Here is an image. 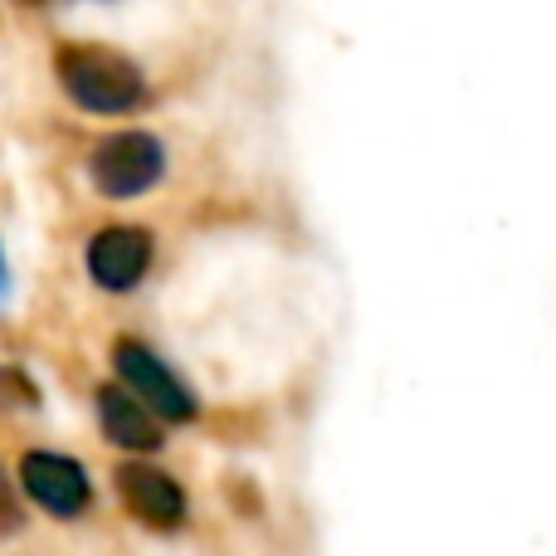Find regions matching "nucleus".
<instances>
[{"label": "nucleus", "mask_w": 556, "mask_h": 556, "mask_svg": "<svg viewBox=\"0 0 556 556\" xmlns=\"http://www.w3.org/2000/svg\"><path fill=\"white\" fill-rule=\"evenodd\" d=\"M59 78H64L68 98L88 113H127L142 98V74L132 59L103 45H64L59 49Z\"/></svg>", "instance_id": "obj_1"}, {"label": "nucleus", "mask_w": 556, "mask_h": 556, "mask_svg": "<svg viewBox=\"0 0 556 556\" xmlns=\"http://www.w3.org/2000/svg\"><path fill=\"white\" fill-rule=\"evenodd\" d=\"M162 166H166V152H162V142H156V137L117 132V137H108V142L93 147L88 172H93V186L103 195L127 201V195L152 191V186L162 181Z\"/></svg>", "instance_id": "obj_2"}, {"label": "nucleus", "mask_w": 556, "mask_h": 556, "mask_svg": "<svg viewBox=\"0 0 556 556\" xmlns=\"http://www.w3.org/2000/svg\"><path fill=\"white\" fill-rule=\"evenodd\" d=\"M117 371H123V381L132 386V395H142V401L152 405L162 420H191V415H195L191 386L176 381L152 346L123 337V342H117Z\"/></svg>", "instance_id": "obj_3"}, {"label": "nucleus", "mask_w": 556, "mask_h": 556, "mask_svg": "<svg viewBox=\"0 0 556 556\" xmlns=\"http://www.w3.org/2000/svg\"><path fill=\"white\" fill-rule=\"evenodd\" d=\"M20 483L49 518H78L88 508V473L64 454L35 450L20 459Z\"/></svg>", "instance_id": "obj_4"}, {"label": "nucleus", "mask_w": 556, "mask_h": 556, "mask_svg": "<svg viewBox=\"0 0 556 556\" xmlns=\"http://www.w3.org/2000/svg\"><path fill=\"white\" fill-rule=\"evenodd\" d=\"M117 493H123L127 513L156 532H172L186 522V493L176 489L172 473L152 469V464H123L117 469Z\"/></svg>", "instance_id": "obj_5"}, {"label": "nucleus", "mask_w": 556, "mask_h": 556, "mask_svg": "<svg viewBox=\"0 0 556 556\" xmlns=\"http://www.w3.org/2000/svg\"><path fill=\"white\" fill-rule=\"evenodd\" d=\"M152 264V235L132 230V225H108L88 240V274L103 288L123 293V288H137V278Z\"/></svg>", "instance_id": "obj_6"}, {"label": "nucleus", "mask_w": 556, "mask_h": 556, "mask_svg": "<svg viewBox=\"0 0 556 556\" xmlns=\"http://www.w3.org/2000/svg\"><path fill=\"white\" fill-rule=\"evenodd\" d=\"M152 415H156L152 405L137 401L132 391H117V386L98 391V420H103V430L113 434L123 450H156V444H162V430H156Z\"/></svg>", "instance_id": "obj_7"}, {"label": "nucleus", "mask_w": 556, "mask_h": 556, "mask_svg": "<svg viewBox=\"0 0 556 556\" xmlns=\"http://www.w3.org/2000/svg\"><path fill=\"white\" fill-rule=\"evenodd\" d=\"M15 528H20V503H15V493H10L5 469H0V538H10Z\"/></svg>", "instance_id": "obj_8"}, {"label": "nucleus", "mask_w": 556, "mask_h": 556, "mask_svg": "<svg viewBox=\"0 0 556 556\" xmlns=\"http://www.w3.org/2000/svg\"><path fill=\"white\" fill-rule=\"evenodd\" d=\"M20 5H45V0H20Z\"/></svg>", "instance_id": "obj_9"}]
</instances>
